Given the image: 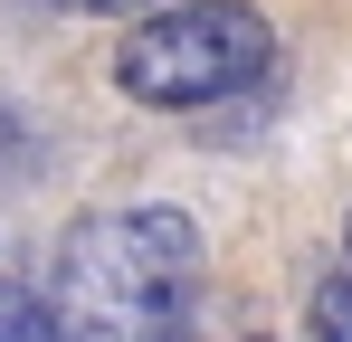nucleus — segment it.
Masks as SVG:
<instances>
[{
    "mask_svg": "<svg viewBox=\"0 0 352 342\" xmlns=\"http://www.w3.org/2000/svg\"><path fill=\"white\" fill-rule=\"evenodd\" d=\"M67 10H86V19H143V0H67Z\"/></svg>",
    "mask_w": 352,
    "mask_h": 342,
    "instance_id": "obj_5",
    "label": "nucleus"
},
{
    "mask_svg": "<svg viewBox=\"0 0 352 342\" xmlns=\"http://www.w3.org/2000/svg\"><path fill=\"white\" fill-rule=\"evenodd\" d=\"M0 342H58L48 304H38L29 285H0Z\"/></svg>",
    "mask_w": 352,
    "mask_h": 342,
    "instance_id": "obj_4",
    "label": "nucleus"
},
{
    "mask_svg": "<svg viewBox=\"0 0 352 342\" xmlns=\"http://www.w3.org/2000/svg\"><path fill=\"white\" fill-rule=\"evenodd\" d=\"M305 342H352V276H324L305 295Z\"/></svg>",
    "mask_w": 352,
    "mask_h": 342,
    "instance_id": "obj_3",
    "label": "nucleus"
},
{
    "mask_svg": "<svg viewBox=\"0 0 352 342\" xmlns=\"http://www.w3.org/2000/svg\"><path fill=\"white\" fill-rule=\"evenodd\" d=\"M58 342H190L200 314V228L190 209H96L67 228L58 276H48Z\"/></svg>",
    "mask_w": 352,
    "mask_h": 342,
    "instance_id": "obj_1",
    "label": "nucleus"
},
{
    "mask_svg": "<svg viewBox=\"0 0 352 342\" xmlns=\"http://www.w3.org/2000/svg\"><path fill=\"white\" fill-rule=\"evenodd\" d=\"M343 257H352V219H343ZM343 276H352V266H343Z\"/></svg>",
    "mask_w": 352,
    "mask_h": 342,
    "instance_id": "obj_6",
    "label": "nucleus"
},
{
    "mask_svg": "<svg viewBox=\"0 0 352 342\" xmlns=\"http://www.w3.org/2000/svg\"><path fill=\"white\" fill-rule=\"evenodd\" d=\"M248 342H267V333H248Z\"/></svg>",
    "mask_w": 352,
    "mask_h": 342,
    "instance_id": "obj_7",
    "label": "nucleus"
},
{
    "mask_svg": "<svg viewBox=\"0 0 352 342\" xmlns=\"http://www.w3.org/2000/svg\"><path fill=\"white\" fill-rule=\"evenodd\" d=\"M267 67H276V29L248 0H172V10H143L115 38V86L153 114L229 105Z\"/></svg>",
    "mask_w": 352,
    "mask_h": 342,
    "instance_id": "obj_2",
    "label": "nucleus"
}]
</instances>
